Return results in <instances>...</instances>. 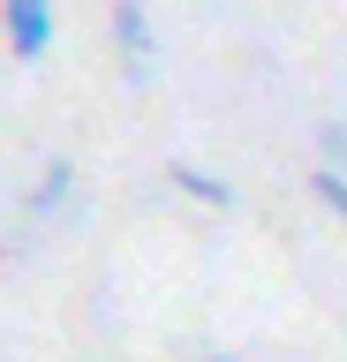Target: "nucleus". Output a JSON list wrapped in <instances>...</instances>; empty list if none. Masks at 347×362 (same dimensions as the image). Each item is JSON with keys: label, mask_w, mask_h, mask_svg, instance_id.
<instances>
[{"label": "nucleus", "mask_w": 347, "mask_h": 362, "mask_svg": "<svg viewBox=\"0 0 347 362\" xmlns=\"http://www.w3.org/2000/svg\"><path fill=\"white\" fill-rule=\"evenodd\" d=\"M204 362H234V355H204Z\"/></svg>", "instance_id": "obj_7"}, {"label": "nucleus", "mask_w": 347, "mask_h": 362, "mask_svg": "<svg viewBox=\"0 0 347 362\" xmlns=\"http://www.w3.org/2000/svg\"><path fill=\"white\" fill-rule=\"evenodd\" d=\"M53 0H0V38H8V53L16 61H46L53 53Z\"/></svg>", "instance_id": "obj_1"}, {"label": "nucleus", "mask_w": 347, "mask_h": 362, "mask_svg": "<svg viewBox=\"0 0 347 362\" xmlns=\"http://www.w3.org/2000/svg\"><path fill=\"white\" fill-rule=\"evenodd\" d=\"M317 151H324L332 174H347V121H324V129H317Z\"/></svg>", "instance_id": "obj_5"}, {"label": "nucleus", "mask_w": 347, "mask_h": 362, "mask_svg": "<svg viewBox=\"0 0 347 362\" xmlns=\"http://www.w3.org/2000/svg\"><path fill=\"white\" fill-rule=\"evenodd\" d=\"M114 45H121V61H129V76L151 68V23H143V0H114Z\"/></svg>", "instance_id": "obj_2"}, {"label": "nucleus", "mask_w": 347, "mask_h": 362, "mask_svg": "<svg viewBox=\"0 0 347 362\" xmlns=\"http://www.w3.org/2000/svg\"><path fill=\"white\" fill-rule=\"evenodd\" d=\"M166 181H174L182 197L211 204V211H227V204H234V189H227V181H219V174H204V166H189V158H174V166H166Z\"/></svg>", "instance_id": "obj_3"}, {"label": "nucleus", "mask_w": 347, "mask_h": 362, "mask_svg": "<svg viewBox=\"0 0 347 362\" xmlns=\"http://www.w3.org/2000/svg\"><path fill=\"white\" fill-rule=\"evenodd\" d=\"M69 189H76V166H69V158H53L46 174H38V189H30V219L61 211V204H69Z\"/></svg>", "instance_id": "obj_4"}, {"label": "nucleus", "mask_w": 347, "mask_h": 362, "mask_svg": "<svg viewBox=\"0 0 347 362\" xmlns=\"http://www.w3.org/2000/svg\"><path fill=\"white\" fill-rule=\"evenodd\" d=\"M310 189H317V204H332V211L347 219V174H332V166H317V174H310Z\"/></svg>", "instance_id": "obj_6"}]
</instances>
